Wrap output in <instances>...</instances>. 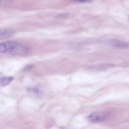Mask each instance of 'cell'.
<instances>
[{
  "label": "cell",
  "mask_w": 129,
  "mask_h": 129,
  "mask_svg": "<svg viewBox=\"0 0 129 129\" xmlns=\"http://www.w3.org/2000/svg\"><path fill=\"white\" fill-rule=\"evenodd\" d=\"M107 43L115 47L120 48H125L129 46L127 43L117 39H111L106 41Z\"/></svg>",
  "instance_id": "3957f363"
},
{
  "label": "cell",
  "mask_w": 129,
  "mask_h": 129,
  "mask_svg": "<svg viewBox=\"0 0 129 129\" xmlns=\"http://www.w3.org/2000/svg\"><path fill=\"white\" fill-rule=\"evenodd\" d=\"M115 65L113 64L105 63L94 65L91 68L94 69H103L114 67Z\"/></svg>",
  "instance_id": "5b68a950"
},
{
  "label": "cell",
  "mask_w": 129,
  "mask_h": 129,
  "mask_svg": "<svg viewBox=\"0 0 129 129\" xmlns=\"http://www.w3.org/2000/svg\"><path fill=\"white\" fill-rule=\"evenodd\" d=\"M15 33V31L11 29H5L0 30V39H5L11 37Z\"/></svg>",
  "instance_id": "277c9868"
},
{
  "label": "cell",
  "mask_w": 129,
  "mask_h": 129,
  "mask_svg": "<svg viewBox=\"0 0 129 129\" xmlns=\"http://www.w3.org/2000/svg\"><path fill=\"white\" fill-rule=\"evenodd\" d=\"M26 48L18 43L13 41H8L0 44L1 53L12 55H21L25 54Z\"/></svg>",
  "instance_id": "6da1fadb"
},
{
  "label": "cell",
  "mask_w": 129,
  "mask_h": 129,
  "mask_svg": "<svg viewBox=\"0 0 129 129\" xmlns=\"http://www.w3.org/2000/svg\"><path fill=\"white\" fill-rule=\"evenodd\" d=\"M92 0H80L79 2H91Z\"/></svg>",
  "instance_id": "9c48e42d"
},
{
  "label": "cell",
  "mask_w": 129,
  "mask_h": 129,
  "mask_svg": "<svg viewBox=\"0 0 129 129\" xmlns=\"http://www.w3.org/2000/svg\"><path fill=\"white\" fill-rule=\"evenodd\" d=\"M14 79L12 76L3 77L0 78V84L2 86H5L8 84Z\"/></svg>",
  "instance_id": "8992f818"
},
{
  "label": "cell",
  "mask_w": 129,
  "mask_h": 129,
  "mask_svg": "<svg viewBox=\"0 0 129 129\" xmlns=\"http://www.w3.org/2000/svg\"><path fill=\"white\" fill-rule=\"evenodd\" d=\"M30 91H32L34 93L36 94H38L40 90L39 89L37 88L34 87L29 89Z\"/></svg>",
  "instance_id": "ba28073f"
},
{
  "label": "cell",
  "mask_w": 129,
  "mask_h": 129,
  "mask_svg": "<svg viewBox=\"0 0 129 129\" xmlns=\"http://www.w3.org/2000/svg\"><path fill=\"white\" fill-rule=\"evenodd\" d=\"M107 114L103 112H95L92 113L88 117V119L92 122H98L104 120L106 118Z\"/></svg>",
  "instance_id": "7a4b0ae2"
},
{
  "label": "cell",
  "mask_w": 129,
  "mask_h": 129,
  "mask_svg": "<svg viewBox=\"0 0 129 129\" xmlns=\"http://www.w3.org/2000/svg\"><path fill=\"white\" fill-rule=\"evenodd\" d=\"M71 1L79 2L80 0H69Z\"/></svg>",
  "instance_id": "30bf717a"
},
{
  "label": "cell",
  "mask_w": 129,
  "mask_h": 129,
  "mask_svg": "<svg viewBox=\"0 0 129 129\" xmlns=\"http://www.w3.org/2000/svg\"><path fill=\"white\" fill-rule=\"evenodd\" d=\"M34 65L32 64H28L23 69L24 71H28L32 69L34 67Z\"/></svg>",
  "instance_id": "52a82bcc"
},
{
  "label": "cell",
  "mask_w": 129,
  "mask_h": 129,
  "mask_svg": "<svg viewBox=\"0 0 129 129\" xmlns=\"http://www.w3.org/2000/svg\"><path fill=\"white\" fill-rule=\"evenodd\" d=\"M128 19H129V16H128Z\"/></svg>",
  "instance_id": "8fae6325"
}]
</instances>
